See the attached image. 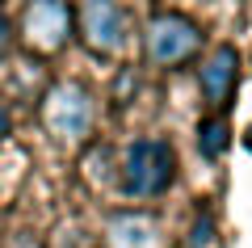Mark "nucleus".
I'll list each match as a JSON object with an SVG mask.
<instances>
[{
  "label": "nucleus",
  "mask_w": 252,
  "mask_h": 248,
  "mask_svg": "<svg viewBox=\"0 0 252 248\" xmlns=\"http://www.w3.org/2000/svg\"><path fill=\"white\" fill-rule=\"evenodd\" d=\"M202 26L189 13H177V9H156L143 26V51H147V63L160 71H177L185 63H193L202 55Z\"/></svg>",
  "instance_id": "2"
},
{
  "label": "nucleus",
  "mask_w": 252,
  "mask_h": 248,
  "mask_svg": "<svg viewBox=\"0 0 252 248\" xmlns=\"http://www.w3.org/2000/svg\"><path fill=\"white\" fill-rule=\"evenodd\" d=\"M13 135V114H9V106H0V143Z\"/></svg>",
  "instance_id": "11"
},
{
  "label": "nucleus",
  "mask_w": 252,
  "mask_h": 248,
  "mask_svg": "<svg viewBox=\"0 0 252 248\" xmlns=\"http://www.w3.org/2000/svg\"><path fill=\"white\" fill-rule=\"evenodd\" d=\"M9 46H13V21H9V13L0 9V59L9 55Z\"/></svg>",
  "instance_id": "10"
},
{
  "label": "nucleus",
  "mask_w": 252,
  "mask_h": 248,
  "mask_svg": "<svg viewBox=\"0 0 252 248\" xmlns=\"http://www.w3.org/2000/svg\"><path fill=\"white\" fill-rule=\"evenodd\" d=\"M105 248H160L156 219L143 211H118L105 223Z\"/></svg>",
  "instance_id": "7"
},
{
  "label": "nucleus",
  "mask_w": 252,
  "mask_h": 248,
  "mask_svg": "<svg viewBox=\"0 0 252 248\" xmlns=\"http://www.w3.org/2000/svg\"><path fill=\"white\" fill-rule=\"evenodd\" d=\"M185 248H219V227H215V214H206V211H202L198 219H193Z\"/></svg>",
  "instance_id": "9"
},
{
  "label": "nucleus",
  "mask_w": 252,
  "mask_h": 248,
  "mask_svg": "<svg viewBox=\"0 0 252 248\" xmlns=\"http://www.w3.org/2000/svg\"><path fill=\"white\" fill-rule=\"evenodd\" d=\"M72 34H80V42L97 59H114L126 46V9L114 0H89L72 9Z\"/></svg>",
  "instance_id": "5"
},
{
  "label": "nucleus",
  "mask_w": 252,
  "mask_h": 248,
  "mask_svg": "<svg viewBox=\"0 0 252 248\" xmlns=\"http://www.w3.org/2000/svg\"><path fill=\"white\" fill-rule=\"evenodd\" d=\"M198 89H202V97H206V106L219 109V114L231 106L235 89H240V51H235L231 42H219L215 51L202 59V68H198Z\"/></svg>",
  "instance_id": "6"
},
{
  "label": "nucleus",
  "mask_w": 252,
  "mask_h": 248,
  "mask_svg": "<svg viewBox=\"0 0 252 248\" xmlns=\"http://www.w3.org/2000/svg\"><path fill=\"white\" fill-rule=\"evenodd\" d=\"M93 93L84 89L80 80H59L51 84L42 97V126L55 143H84L93 131Z\"/></svg>",
  "instance_id": "3"
},
{
  "label": "nucleus",
  "mask_w": 252,
  "mask_h": 248,
  "mask_svg": "<svg viewBox=\"0 0 252 248\" xmlns=\"http://www.w3.org/2000/svg\"><path fill=\"white\" fill-rule=\"evenodd\" d=\"M231 147V122L223 114H210L198 122V151L202 160H223V151Z\"/></svg>",
  "instance_id": "8"
},
{
  "label": "nucleus",
  "mask_w": 252,
  "mask_h": 248,
  "mask_svg": "<svg viewBox=\"0 0 252 248\" xmlns=\"http://www.w3.org/2000/svg\"><path fill=\"white\" fill-rule=\"evenodd\" d=\"M21 42H26L30 55H59L72 38V4H63V0H34L21 9V26H17Z\"/></svg>",
  "instance_id": "4"
},
{
  "label": "nucleus",
  "mask_w": 252,
  "mask_h": 248,
  "mask_svg": "<svg viewBox=\"0 0 252 248\" xmlns=\"http://www.w3.org/2000/svg\"><path fill=\"white\" fill-rule=\"evenodd\" d=\"M172 181H177V151L168 139L147 135V139L126 143L122 164H118V189L126 198H135V202L160 198L172 189Z\"/></svg>",
  "instance_id": "1"
}]
</instances>
